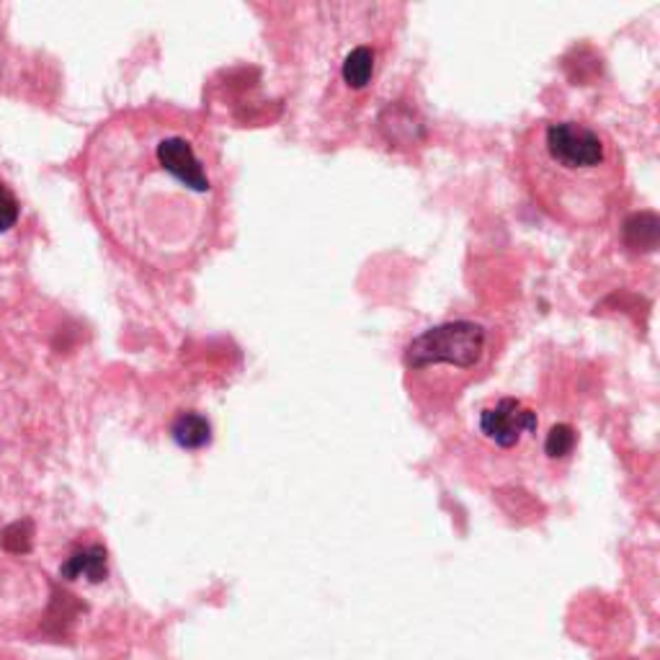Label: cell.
Instances as JSON below:
<instances>
[{"instance_id": "obj_10", "label": "cell", "mask_w": 660, "mask_h": 660, "mask_svg": "<svg viewBox=\"0 0 660 660\" xmlns=\"http://www.w3.org/2000/svg\"><path fill=\"white\" fill-rule=\"evenodd\" d=\"M19 220V201L5 184H0V233L11 230Z\"/></svg>"}, {"instance_id": "obj_2", "label": "cell", "mask_w": 660, "mask_h": 660, "mask_svg": "<svg viewBox=\"0 0 660 660\" xmlns=\"http://www.w3.org/2000/svg\"><path fill=\"white\" fill-rule=\"evenodd\" d=\"M516 171L531 199L554 222L599 228L624 188V158L607 130L586 119L545 117L522 132Z\"/></svg>"}, {"instance_id": "obj_9", "label": "cell", "mask_w": 660, "mask_h": 660, "mask_svg": "<svg viewBox=\"0 0 660 660\" xmlns=\"http://www.w3.org/2000/svg\"><path fill=\"white\" fill-rule=\"evenodd\" d=\"M0 542L13 554L32 550V522H16L0 535Z\"/></svg>"}, {"instance_id": "obj_8", "label": "cell", "mask_w": 660, "mask_h": 660, "mask_svg": "<svg viewBox=\"0 0 660 660\" xmlns=\"http://www.w3.org/2000/svg\"><path fill=\"white\" fill-rule=\"evenodd\" d=\"M575 449V431L571 426L560 424L552 426L550 433H547L545 439V454L550 456V460H563Z\"/></svg>"}, {"instance_id": "obj_1", "label": "cell", "mask_w": 660, "mask_h": 660, "mask_svg": "<svg viewBox=\"0 0 660 660\" xmlns=\"http://www.w3.org/2000/svg\"><path fill=\"white\" fill-rule=\"evenodd\" d=\"M83 184L101 230L150 271H184L212 248L224 209L220 150L175 107H135L88 139Z\"/></svg>"}, {"instance_id": "obj_7", "label": "cell", "mask_w": 660, "mask_h": 660, "mask_svg": "<svg viewBox=\"0 0 660 660\" xmlns=\"http://www.w3.org/2000/svg\"><path fill=\"white\" fill-rule=\"evenodd\" d=\"M171 433L179 447L201 449L212 439V426H209V420L199 416V413H181V416L173 420Z\"/></svg>"}, {"instance_id": "obj_6", "label": "cell", "mask_w": 660, "mask_h": 660, "mask_svg": "<svg viewBox=\"0 0 660 660\" xmlns=\"http://www.w3.org/2000/svg\"><path fill=\"white\" fill-rule=\"evenodd\" d=\"M62 578H88L90 583H101L107 578V550L101 545H90L83 552H75L73 558L62 565Z\"/></svg>"}, {"instance_id": "obj_3", "label": "cell", "mask_w": 660, "mask_h": 660, "mask_svg": "<svg viewBox=\"0 0 660 660\" xmlns=\"http://www.w3.org/2000/svg\"><path fill=\"white\" fill-rule=\"evenodd\" d=\"M322 9L328 13L322 83L330 124H354L390 65L403 9L388 3H330Z\"/></svg>"}, {"instance_id": "obj_5", "label": "cell", "mask_w": 660, "mask_h": 660, "mask_svg": "<svg viewBox=\"0 0 660 660\" xmlns=\"http://www.w3.org/2000/svg\"><path fill=\"white\" fill-rule=\"evenodd\" d=\"M539 428L537 411H531L524 400L503 398L488 405L480 413V433L490 444L501 449H514L524 439L535 437Z\"/></svg>"}, {"instance_id": "obj_4", "label": "cell", "mask_w": 660, "mask_h": 660, "mask_svg": "<svg viewBox=\"0 0 660 660\" xmlns=\"http://www.w3.org/2000/svg\"><path fill=\"white\" fill-rule=\"evenodd\" d=\"M493 356V330L477 320H452L437 326L411 341L405 351V369L411 375L447 367L454 375L469 377Z\"/></svg>"}]
</instances>
